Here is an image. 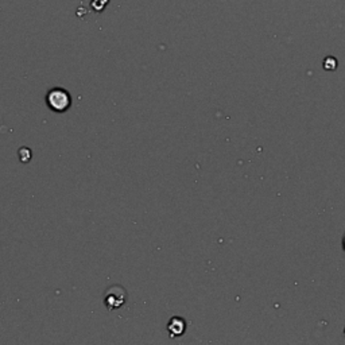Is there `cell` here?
<instances>
[{"label": "cell", "mask_w": 345, "mask_h": 345, "mask_svg": "<svg viewBox=\"0 0 345 345\" xmlns=\"http://www.w3.org/2000/svg\"><path fill=\"white\" fill-rule=\"evenodd\" d=\"M46 103L49 108L54 112H65L67 111L72 105V97L69 92L62 88H54L48 93L46 96Z\"/></svg>", "instance_id": "obj_1"}, {"label": "cell", "mask_w": 345, "mask_h": 345, "mask_svg": "<svg viewBox=\"0 0 345 345\" xmlns=\"http://www.w3.org/2000/svg\"><path fill=\"white\" fill-rule=\"evenodd\" d=\"M344 248H345V239H344Z\"/></svg>", "instance_id": "obj_4"}, {"label": "cell", "mask_w": 345, "mask_h": 345, "mask_svg": "<svg viewBox=\"0 0 345 345\" xmlns=\"http://www.w3.org/2000/svg\"><path fill=\"white\" fill-rule=\"evenodd\" d=\"M126 290L120 286H113L105 294L104 302L107 305L108 310H116V309H119L120 306L126 304Z\"/></svg>", "instance_id": "obj_2"}, {"label": "cell", "mask_w": 345, "mask_h": 345, "mask_svg": "<svg viewBox=\"0 0 345 345\" xmlns=\"http://www.w3.org/2000/svg\"><path fill=\"white\" fill-rule=\"evenodd\" d=\"M186 323L179 317H174V318L170 319V323L167 325V329L170 332V337H174V336H181L183 332H185Z\"/></svg>", "instance_id": "obj_3"}]
</instances>
